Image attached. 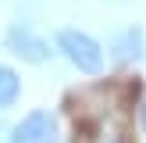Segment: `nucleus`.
<instances>
[{
  "label": "nucleus",
  "instance_id": "f257e3e1",
  "mask_svg": "<svg viewBox=\"0 0 146 143\" xmlns=\"http://www.w3.org/2000/svg\"><path fill=\"white\" fill-rule=\"evenodd\" d=\"M57 50L78 72H86V75H100L104 72V50H100V43L93 36L78 32V29H61L57 32Z\"/></svg>",
  "mask_w": 146,
  "mask_h": 143
},
{
  "label": "nucleus",
  "instance_id": "f03ea898",
  "mask_svg": "<svg viewBox=\"0 0 146 143\" xmlns=\"http://www.w3.org/2000/svg\"><path fill=\"white\" fill-rule=\"evenodd\" d=\"M7 47H11V54H18L21 61H29V64H43L50 57V43L39 39L29 25H11V32H7Z\"/></svg>",
  "mask_w": 146,
  "mask_h": 143
},
{
  "label": "nucleus",
  "instance_id": "7ed1b4c3",
  "mask_svg": "<svg viewBox=\"0 0 146 143\" xmlns=\"http://www.w3.org/2000/svg\"><path fill=\"white\" fill-rule=\"evenodd\" d=\"M54 140V114L50 111H32L14 125L11 143H46Z\"/></svg>",
  "mask_w": 146,
  "mask_h": 143
},
{
  "label": "nucleus",
  "instance_id": "20e7f679",
  "mask_svg": "<svg viewBox=\"0 0 146 143\" xmlns=\"http://www.w3.org/2000/svg\"><path fill=\"white\" fill-rule=\"evenodd\" d=\"M114 57L118 61H139L143 57V29H125V32L114 39Z\"/></svg>",
  "mask_w": 146,
  "mask_h": 143
},
{
  "label": "nucleus",
  "instance_id": "39448f33",
  "mask_svg": "<svg viewBox=\"0 0 146 143\" xmlns=\"http://www.w3.org/2000/svg\"><path fill=\"white\" fill-rule=\"evenodd\" d=\"M21 97V79L14 68H7V64H0V111L4 107H14V100Z\"/></svg>",
  "mask_w": 146,
  "mask_h": 143
},
{
  "label": "nucleus",
  "instance_id": "423d86ee",
  "mask_svg": "<svg viewBox=\"0 0 146 143\" xmlns=\"http://www.w3.org/2000/svg\"><path fill=\"white\" fill-rule=\"evenodd\" d=\"M96 143H125V140H121V132H104Z\"/></svg>",
  "mask_w": 146,
  "mask_h": 143
},
{
  "label": "nucleus",
  "instance_id": "0eeeda50",
  "mask_svg": "<svg viewBox=\"0 0 146 143\" xmlns=\"http://www.w3.org/2000/svg\"><path fill=\"white\" fill-rule=\"evenodd\" d=\"M139 125H143V132H146V104H143V114H139Z\"/></svg>",
  "mask_w": 146,
  "mask_h": 143
},
{
  "label": "nucleus",
  "instance_id": "6e6552de",
  "mask_svg": "<svg viewBox=\"0 0 146 143\" xmlns=\"http://www.w3.org/2000/svg\"><path fill=\"white\" fill-rule=\"evenodd\" d=\"M46 143H57V140H46Z\"/></svg>",
  "mask_w": 146,
  "mask_h": 143
}]
</instances>
